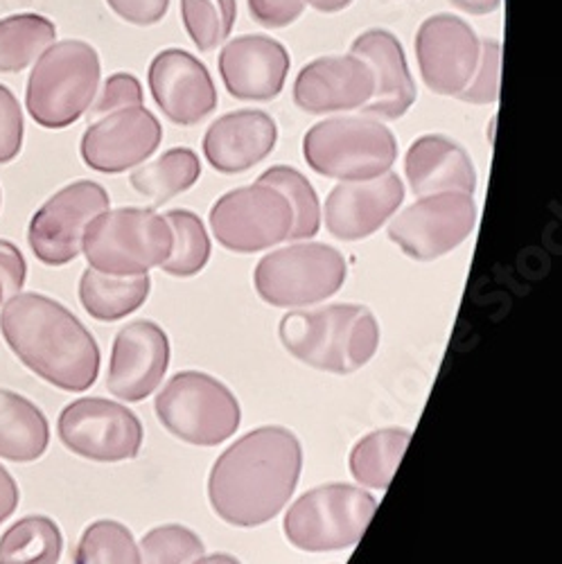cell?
<instances>
[{"mask_svg": "<svg viewBox=\"0 0 562 564\" xmlns=\"http://www.w3.org/2000/svg\"><path fill=\"white\" fill-rule=\"evenodd\" d=\"M57 39V25L43 14L23 12L0 19V73H21Z\"/></svg>", "mask_w": 562, "mask_h": 564, "instance_id": "4316f807", "label": "cell"}, {"mask_svg": "<svg viewBox=\"0 0 562 564\" xmlns=\"http://www.w3.org/2000/svg\"><path fill=\"white\" fill-rule=\"evenodd\" d=\"M260 183L273 185L283 193L292 206L294 226L290 238L292 242L312 240L321 228V202L314 191V185L292 165H273L258 176Z\"/></svg>", "mask_w": 562, "mask_h": 564, "instance_id": "4dcf8cb0", "label": "cell"}, {"mask_svg": "<svg viewBox=\"0 0 562 564\" xmlns=\"http://www.w3.org/2000/svg\"><path fill=\"white\" fill-rule=\"evenodd\" d=\"M372 98V73L355 55L310 62L294 82V105L312 116L359 111Z\"/></svg>", "mask_w": 562, "mask_h": 564, "instance_id": "44dd1931", "label": "cell"}, {"mask_svg": "<svg viewBox=\"0 0 562 564\" xmlns=\"http://www.w3.org/2000/svg\"><path fill=\"white\" fill-rule=\"evenodd\" d=\"M75 564H143L131 531L114 520H98L84 529Z\"/></svg>", "mask_w": 562, "mask_h": 564, "instance_id": "d6a6232c", "label": "cell"}, {"mask_svg": "<svg viewBox=\"0 0 562 564\" xmlns=\"http://www.w3.org/2000/svg\"><path fill=\"white\" fill-rule=\"evenodd\" d=\"M62 551L64 535L45 514L21 517L0 535V564H57Z\"/></svg>", "mask_w": 562, "mask_h": 564, "instance_id": "83f0119b", "label": "cell"}, {"mask_svg": "<svg viewBox=\"0 0 562 564\" xmlns=\"http://www.w3.org/2000/svg\"><path fill=\"white\" fill-rule=\"evenodd\" d=\"M346 271V260L335 247L296 242L264 256L256 267L253 285L273 307H307L335 296Z\"/></svg>", "mask_w": 562, "mask_h": 564, "instance_id": "9c48e42d", "label": "cell"}, {"mask_svg": "<svg viewBox=\"0 0 562 564\" xmlns=\"http://www.w3.org/2000/svg\"><path fill=\"white\" fill-rule=\"evenodd\" d=\"M404 183L387 172L370 181H342L323 206L325 228L342 242H357L378 232L402 206Z\"/></svg>", "mask_w": 562, "mask_h": 564, "instance_id": "d6986e66", "label": "cell"}, {"mask_svg": "<svg viewBox=\"0 0 562 564\" xmlns=\"http://www.w3.org/2000/svg\"><path fill=\"white\" fill-rule=\"evenodd\" d=\"M25 280L28 262L21 249L10 240H0V307L17 294H21Z\"/></svg>", "mask_w": 562, "mask_h": 564, "instance_id": "74e56055", "label": "cell"}, {"mask_svg": "<svg viewBox=\"0 0 562 564\" xmlns=\"http://www.w3.org/2000/svg\"><path fill=\"white\" fill-rule=\"evenodd\" d=\"M145 96H143V84L131 73H114L107 77L102 88H98V96L88 107V118L98 120L107 113L120 111V109H131V107H143Z\"/></svg>", "mask_w": 562, "mask_h": 564, "instance_id": "d590c367", "label": "cell"}, {"mask_svg": "<svg viewBox=\"0 0 562 564\" xmlns=\"http://www.w3.org/2000/svg\"><path fill=\"white\" fill-rule=\"evenodd\" d=\"M219 75L236 100L271 102L285 88L292 59L283 43L267 34H242L224 43Z\"/></svg>", "mask_w": 562, "mask_h": 564, "instance_id": "2e32d148", "label": "cell"}, {"mask_svg": "<svg viewBox=\"0 0 562 564\" xmlns=\"http://www.w3.org/2000/svg\"><path fill=\"white\" fill-rule=\"evenodd\" d=\"M479 51L482 39L475 28L454 14H434L415 32L418 68L436 96H458L475 75Z\"/></svg>", "mask_w": 562, "mask_h": 564, "instance_id": "5bb4252c", "label": "cell"}, {"mask_svg": "<svg viewBox=\"0 0 562 564\" xmlns=\"http://www.w3.org/2000/svg\"><path fill=\"white\" fill-rule=\"evenodd\" d=\"M404 174L415 197H430L443 193L475 195L477 170L456 140L428 133L415 138L404 156Z\"/></svg>", "mask_w": 562, "mask_h": 564, "instance_id": "603a6c76", "label": "cell"}, {"mask_svg": "<svg viewBox=\"0 0 562 564\" xmlns=\"http://www.w3.org/2000/svg\"><path fill=\"white\" fill-rule=\"evenodd\" d=\"M161 425L179 441L215 447L238 432L242 411L238 398L219 380L199 370H183L163 387L156 402Z\"/></svg>", "mask_w": 562, "mask_h": 564, "instance_id": "52a82bcc", "label": "cell"}, {"mask_svg": "<svg viewBox=\"0 0 562 564\" xmlns=\"http://www.w3.org/2000/svg\"><path fill=\"white\" fill-rule=\"evenodd\" d=\"M21 501V490L17 479L10 475L6 465H0V524H6L17 512Z\"/></svg>", "mask_w": 562, "mask_h": 564, "instance_id": "60d3db41", "label": "cell"}, {"mask_svg": "<svg viewBox=\"0 0 562 564\" xmlns=\"http://www.w3.org/2000/svg\"><path fill=\"white\" fill-rule=\"evenodd\" d=\"M256 23L269 30L288 28L305 12V0H247Z\"/></svg>", "mask_w": 562, "mask_h": 564, "instance_id": "f35d334b", "label": "cell"}, {"mask_svg": "<svg viewBox=\"0 0 562 564\" xmlns=\"http://www.w3.org/2000/svg\"><path fill=\"white\" fill-rule=\"evenodd\" d=\"M152 290V280L143 275H107L96 269H86L79 278L82 307L96 321L114 323L138 307H143Z\"/></svg>", "mask_w": 562, "mask_h": 564, "instance_id": "d4e9b609", "label": "cell"}, {"mask_svg": "<svg viewBox=\"0 0 562 564\" xmlns=\"http://www.w3.org/2000/svg\"><path fill=\"white\" fill-rule=\"evenodd\" d=\"M193 564H242L238 557H233L228 553H213V555H202Z\"/></svg>", "mask_w": 562, "mask_h": 564, "instance_id": "ee69618b", "label": "cell"}, {"mask_svg": "<svg viewBox=\"0 0 562 564\" xmlns=\"http://www.w3.org/2000/svg\"><path fill=\"white\" fill-rule=\"evenodd\" d=\"M378 508L370 492L331 484L305 492L285 514V535L292 546L307 553L342 551L355 546Z\"/></svg>", "mask_w": 562, "mask_h": 564, "instance_id": "ba28073f", "label": "cell"}, {"mask_svg": "<svg viewBox=\"0 0 562 564\" xmlns=\"http://www.w3.org/2000/svg\"><path fill=\"white\" fill-rule=\"evenodd\" d=\"M278 124L260 109H240L217 118L204 133V156L221 174H242L275 150Z\"/></svg>", "mask_w": 562, "mask_h": 564, "instance_id": "7402d4cb", "label": "cell"}, {"mask_svg": "<svg viewBox=\"0 0 562 564\" xmlns=\"http://www.w3.org/2000/svg\"><path fill=\"white\" fill-rule=\"evenodd\" d=\"M51 445V425L43 411L25 395L0 389V458L34 463Z\"/></svg>", "mask_w": 562, "mask_h": 564, "instance_id": "cb8c5ba5", "label": "cell"}, {"mask_svg": "<svg viewBox=\"0 0 562 564\" xmlns=\"http://www.w3.org/2000/svg\"><path fill=\"white\" fill-rule=\"evenodd\" d=\"M0 333L36 378L66 393H84L100 375V348L88 327L60 301L25 292L0 312Z\"/></svg>", "mask_w": 562, "mask_h": 564, "instance_id": "7a4b0ae2", "label": "cell"}, {"mask_svg": "<svg viewBox=\"0 0 562 564\" xmlns=\"http://www.w3.org/2000/svg\"><path fill=\"white\" fill-rule=\"evenodd\" d=\"M305 163L335 181H370L391 172L398 159L393 131L368 116H337L316 122L303 138Z\"/></svg>", "mask_w": 562, "mask_h": 564, "instance_id": "5b68a950", "label": "cell"}, {"mask_svg": "<svg viewBox=\"0 0 562 564\" xmlns=\"http://www.w3.org/2000/svg\"><path fill=\"white\" fill-rule=\"evenodd\" d=\"M60 441L75 456L96 463H122L143 447V425L122 402L79 398L57 420Z\"/></svg>", "mask_w": 562, "mask_h": 564, "instance_id": "4fadbf2b", "label": "cell"}, {"mask_svg": "<svg viewBox=\"0 0 562 564\" xmlns=\"http://www.w3.org/2000/svg\"><path fill=\"white\" fill-rule=\"evenodd\" d=\"M23 109L10 86L0 84V165L12 163L23 150Z\"/></svg>", "mask_w": 562, "mask_h": 564, "instance_id": "8d00e7d4", "label": "cell"}, {"mask_svg": "<svg viewBox=\"0 0 562 564\" xmlns=\"http://www.w3.org/2000/svg\"><path fill=\"white\" fill-rule=\"evenodd\" d=\"M111 208L107 187L79 178L45 202L28 224V245L48 267H64L82 253L84 230L93 217Z\"/></svg>", "mask_w": 562, "mask_h": 564, "instance_id": "7c38bea8", "label": "cell"}, {"mask_svg": "<svg viewBox=\"0 0 562 564\" xmlns=\"http://www.w3.org/2000/svg\"><path fill=\"white\" fill-rule=\"evenodd\" d=\"M479 208L473 195L443 193L418 197L389 221V240L413 260L430 262L447 256L471 238Z\"/></svg>", "mask_w": 562, "mask_h": 564, "instance_id": "8fae6325", "label": "cell"}, {"mask_svg": "<svg viewBox=\"0 0 562 564\" xmlns=\"http://www.w3.org/2000/svg\"><path fill=\"white\" fill-rule=\"evenodd\" d=\"M107 6L125 23L150 28L165 19L170 10V0H107Z\"/></svg>", "mask_w": 562, "mask_h": 564, "instance_id": "ab89813d", "label": "cell"}, {"mask_svg": "<svg viewBox=\"0 0 562 564\" xmlns=\"http://www.w3.org/2000/svg\"><path fill=\"white\" fill-rule=\"evenodd\" d=\"M138 549L143 564H193L206 553L202 538L179 524L152 529Z\"/></svg>", "mask_w": 562, "mask_h": 564, "instance_id": "836d02e7", "label": "cell"}, {"mask_svg": "<svg viewBox=\"0 0 562 564\" xmlns=\"http://www.w3.org/2000/svg\"><path fill=\"white\" fill-rule=\"evenodd\" d=\"M170 366V341L154 321H133L114 339L107 389L122 402L150 398Z\"/></svg>", "mask_w": 562, "mask_h": 564, "instance_id": "ac0fdd59", "label": "cell"}, {"mask_svg": "<svg viewBox=\"0 0 562 564\" xmlns=\"http://www.w3.org/2000/svg\"><path fill=\"white\" fill-rule=\"evenodd\" d=\"M294 215L273 185L251 183L221 195L210 208L215 240L233 253L267 251L290 238Z\"/></svg>", "mask_w": 562, "mask_h": 564, "instance_id": "30bf717a", "label": "cell"}, {"mask_svg": "<svg viewBox=\"0 0 562 564\" xmlns=\"http://www.w3.org/2000/svg\"><path fill=\"white\" fill-rule=\"evenodd\" d=\"M303 469V447L294 432L269 425L233 443L208 477L213 510L230 527L253 529L288 506Z\"/></svg>", "mask_w": 562, "mask_h": 564, "instance_id": "6da1fadb", "label": "cell"}, {"mask_svg": "<svg viewBox=\"0 0 562 564\" xmlns=\"http://www.w3.org/2000/svg\"><path fill=\"white\" fill-rule=\"evenodd\" d=\"M305 6H310L323 14H337L346 8H350L353 0H305Z\"/></svg>", "mask_w": 562, "mask_h": 564, "instance_id": "7bdbcfd3", "label": "cell"}, {"mask_svg": "<svg viewBox=\"0 0 562 564\" xmlns=\"http://www.w3.org/2000/svg\"><path fill=\"white\" fill-rule=\"evenodd\" d=\"M409 441L407 430H380L364 436L350 452V475L364 488L387 490Z\"/></svg>", "mask_w": 562, "mask_h": 564, "instance_id": "f1b7e54d", "label": "cell"}, {"mask_svg": "<svg viewBox=\"0 0 562 564\" xmlns=\"http://www.w3.org/2000/svg\"><path fill=\"white\" fill-rule=\"evenodd\" d=\"M0 204H3V191H0Z\"/></svg>", "mask_w": 562, "mask_h": 564, "instance_id": "f6af8a7d", "label": "cell"}, {"mask_svg": "<svg viewBox=\"0 0 562 564\" xmlns=\"http://www.w3.org/2000/svg\"><path fill=\"white\" fill-rule=\"evenodd\" d=\"M183 28L199 53L228 41L238 19V0H181Z\"/></svg>", "mask_w": 562, "mask_h": 564, "instance_id": "1f68e13d", "label": "cell"}, {"mask_svg": "<svg viewBox=\"0 0 562 564\" xmlns=\"http://www.w3.org/2000/svg\"><path fill=\"white\" fill-rule=\"evenodd\" d=\"M100 77V55L90 43L55 41L34 62L25 88V109L43 129H66L86 116L98 96Z\"/></svg>", "mask_w": 562, "mask_h": 564, "instance_id": "277c9868", "label": "cell"}, {"mask_svg": "<svg viewBox=\"0 0 562 564\" xmlns=\"http://www.w3.org/2000/svg\"><path fill=\"white\" fill-rule=\"evenodd\" d=\"M285 350L323 372L350 375L364 368L380 346V325L364 305L292 310L278 325Z\"/></svg>", "mask_w": 562, "mask_h": 564, "instance_id": "3957f363", "label": "cell"}, {"mask_svg": "<svg viewBox=\"0 0 562 564\" xmlns=\"http://www.w3.org/2000/svg\"><path fill=\"white\" fill-rule=\"evenodd\" d=\"M202 176V161L191 148H174L163 152L156 161L138 165L129 181L131 187L150 199L154 206L167 204L172 197L191 191Z\"/></svg>", "mask_w": 562, "mask_h": 564, "instance_id": "484cf974", "label": "cell"}, {"mask_svg": "<svg viewBox=\"0 0 562 564\" xmlns=\"http://www.w3.org/2000/svg\"><path fill=\"white\" fill-rule=\"evenodd\" d=\"M501 77V43L497 39H482L479 62L473 79L458 93L456 100L467 105H495L499 100Z\"/></svg>", "mask_w": 562, "mask_h": 564, "instance_id": "e575fe53", "label": "cell"}, {"mask_svg": "<svg viewBox=\"0 0 562 564\" xmlns=\"http://www.w3.org/2000/svg\"><path fill=\"white\" fill-rule=\"evenodd\" d=\"M163 143L159 118L143 107L107 113L84 131L79 154L82 161L100 174H122L143 165Z\"/></svg>", "mask_w": 562, "mask_h": 564, "instance_id": "9a60e30c", "label": "cell"}, {"mask_svg": "<svg viewBox=\"0 0 562 564\" xmlns=\"http://www.w3.org/2000/svg\"><path fill=\"white\" fill-rule=\"evenodd\" d=\"M172 230V251L161 264L174 278L197 275L210 260V235L204 221L191 210H170L165 215Z\"/></svg>", "mask_w": 562, "mask_h": 564, "instance_id": "f546056e", "label": "cell"}, {"mask_svg": "<svg viewBox=\"0 0 562 564\" xmlns=\"http://www.w3.org/2000/svg\"><path fill=\"white\" fill-rule=\"evenodd\" d=\"M161 113L179 127H195L217 109V88L208 68L187 51H161L148 73Z\"/></svg>", "mask_w": 562, "mask_h": 564, "instance_id": "e0dca14e", "label": "cell"}, {"mask_svg": "<svg viewBox=\"0 0 562 564\" xmlns=\"http://www.w3.org/2000/svg\"><path fill=\"white\" fill-rule=\"evenodd\" d=\"M170 251V224L152 208H109L90 219L82 240L88 267L107 275H143Z\"/></svg>", "mask_w": 562, "mask_h": 564, "instance_id": "8992f818", "label": "cell"}, {"mask_svg": "<svg viewBox=\"0 0 562 564\" xmlns=\"http://www.w3.org/2000/svg\"><path fill=\"white\" fill-rule=\"evenodd\" d=\"M350 55L364 59L372 73V98L359 109L361 116L380 122L400 120L418 96L400 39L385 28H372L350 43Z\"/></svg>", "mask_w": 562, "mask_h": 564, "instance_id": "ffe728a7", "label": "cell"}, {"mask_svg": "<svg viewBox=\"0 0 562 564\" xmlns=\"http://www.w3.org/2000/svg\"><path fill=\"white\" fill-rule=\"evenodd\" d=\"M450 3L465 14L486 17V14H493L499 10L501 0H450Z\"/></svg>", "mask_w": 562, "mask_h": 564, "instance_id": "b9f144b4", "label": "cell"}]
</instances>
